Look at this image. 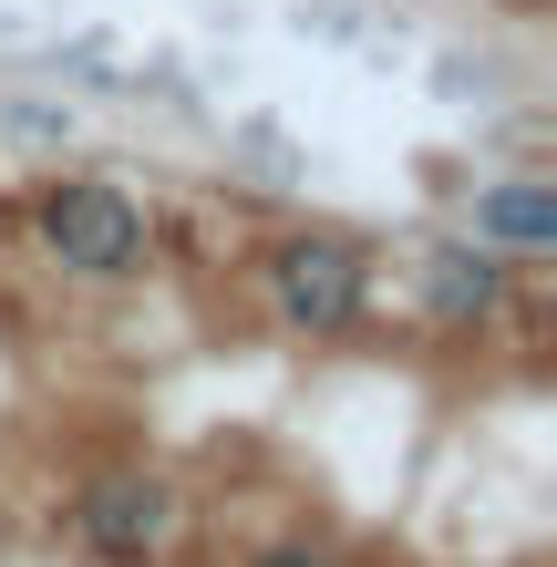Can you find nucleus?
<instances>
[{
  "mask_svg": "<svg viewBox=\"0 0 557 567\" xmlns=\"http://www.w3.org/2000/svg\"><path fill=\"white\" fill-rule=\"evenodd\" d=\"M279 310L310 320V330H341L351 310H362V258H351L341 238H300L279 248Z\"/></svg>",
  "mask_w": 557,
  "mask_h": 567,
  "instance_id": "7ed1b4c3",
  "label": "nucleus"
},
{
  "mask_svg": "<svg viewBox=\"0 0 557 567\" xmlns=\"http://www.w3.org/2000/svg\"><path fill=\"white\" fill-rule=\"evenodd\" d=\"M423 269H434V279H423V289H434V310H454V320H465V310H485V299H496V269H485V258H465V248H444V258H423Z\"/></svg>",
  "mask_w": 557,
  "mask_h": 567,
  "instance_id": "39448f33",
  "label": "nucleus"
},
{
  "mask_svg": "<svg viewBox=\"0 0 557 567\" xmlns=\"http://www.w3.org/2000/svg\"><path fill=\"white\" fill-rule=\"evenodd\" d=\"M475 238H496V248H557V186H537V176H506V186H485V207H475Z\"/></svg>",
  "mask_w": 557,
  "mask_h": 567,
  "instance_id": "20e7f679",
  "label": "nucleus"
},
{
  "mask_svg": "<svg viewBox=\"0 0 557 567\" xmlns=\"http://www.w3.org/2000/svg\"><path fill=\"white\" fill-rule=\"evenodd\" d=\"M83 537L93 557H114V567H135L166 547V485L155 475H93L83 485Z\"/></svg>",
  "mask_w": 557,
  "mask_h": 567,
  "instance_id": "f03ea898",
  "label": "nucleus"
},
{
  "mask_svg": "<svg viewBox=\"0 0 557 567\" xmlns=\"http://www.w3.org/2000/svg\"><path fill=\"white\" fill-rule=\"evenodd\" d=\"M42 238L62 269H83V279H124L145 258V217H135V196L124 186H52V207H42Z\"/></svg>",
  "mask_w": 557,
  "mask_h": 567,
  "instance_id": "f257e3e1",
  "label": "nucleus"
},
{
  "mask_svg": "<svg viewBox=\"0 0 557 567\" xmlns=\"http://www.w3.org/2000/svg\"><path fill=\"white\" fill-rule=\"evenodd\" d=\"M269 567H331V557H310V547H289V557H269Z\"/></svg>",
  "mask_w": 557,
  "mask_h": 567,
  "instance_id": "423d86ee",
  "label": "nucleus"
}]
</instances>
